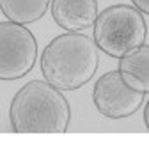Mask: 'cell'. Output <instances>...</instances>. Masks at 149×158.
<instances>
[{
  "instance_id": "6da1fadb",
  "label": "cell",
  "mask_w": 149,
  "mask_h": 158,
  "mask_svg": "<svg viewBox=\"0 0 149 158\" xmlns=\"http://www.w3.org/2000/svg\"><path fill=\"white\" fill-rule=\"evenodd\" d=\"M71 108L60 89L46 80H32L14 94L9 121L14 133H66Z\"/></svg>"
},
{
  "instance_id": "7a4b0ae2",
  "label": "cell",
  "mask_w": 149,
  "mask_h": 158,
  "mask_svg": "<svg viewBox=\"0 0 149 158\" xmlns=\"http://www.w3.org/2000/svg\"><path fill=\"white\" fill-rule=\"evenodd\" d=\"M94 37L68 32L52 39L41 53V71L46 82L60 91H77L94 77L99 64Z\"/></svg>"
},
{
  "instance_id": "3957f363",
  "label": "cell",
  "mask_w": 149,
  "mask_h": 158,
  "mask_svg": "<svg viewBox=\"0 0 149 158\" xmlns=\"http://www.w3.org/2000/svg\"><path fill=\"white\" fill-rule=\"evenodd\" d=\"M146 36L147 25L144 13L128 4H115L101 11L92 30L98 48L115 59L140 48L146 43Z\"/></svg>"
},
{
  "instance_id": "277c9868",
  "label": "cell",
  "mask_w": 149,
  "mask_h": 158,
  "mask_svg": "<svg viewBox=\"0 0 149 158\" xmlns=\"http://www.w3.org/2000/svg\"><path fill=\"white\" fill-rule=\"evenodd\" d=\"M37 41L21 23L0 22V80H18L35 64Z\"/></svg>"
},
{
  "instance_id": "5b68a950",
  "label": "cell",
  "mask_w": 149,
  "mask_h": 158,
  "mask_svg": "<svg viewBox=\"0 0 149 158\" xmlns=\"http://www.w3.org/2000/svg\"><path fill=\"white\" fill-rule=\"evenodd\" d=\"M92 103L98 112L110 119H122L135 114L144 103V93L128 85L119 69L99 77L92 89Z\"/></svg>"
},
{
  "instance_id": "8992f818",
  "label": "cell",
  "mask_w": 149,
  "mask_h": 158,
  "mask_svg": "<svg viewBox=\"0 0 149 158\" xmlns=\"http://www.w3.org/2000/svg\"><path fill=\"white\" fill-rule=\"evenodd\" d=\"M52 16L60 29L80 32L94 25L98 18V0H53Z\"/></svg>"
},
{
  "instance_id": "52a82bcc",
  "label": "cell",
  "mask_w": 149,
  "mask_h": 158,
  "mask_svg": "<svg viewBox=\"0 0 149 158\" xmlns=\"http://www.w3.org/2000/svg\"><path fill=\"white\" fill-rule=\"evenodd\" d=\"M119 73L128 85L139 91L149 93V44H142L140 48L126 53L119 59Z\"/></svg>"
},
{
  "instance_id": "ba28073f",
  "label": "cell",
  "mask_w": 149,
  "mask_h": 158,
  "mask_svg": "<svg viewBox=\"0 0 149 158\" xmlns=\"http://www.w3.org/2000/svg\"><path fill=\"white\" fill-rule=\"evenodd\" d=\"M50 0H0V11L7 20L28 25L41 20L48 11Z\"/></svg>"
},
{
  "instance_id": "9c48e42d",
  "label": "cell",
  "mask_w": 149,
  "mask_h": 158,
  "mask_svg": "<svg viewBox=\"0 0 149 158\" xmlns=\"http://www.w3.org/2000/svg\"><path fill=\"white\" fill-rule=\"evenodd\" d=\"M131 2L137 9H140L144 15L149 16V0H131Z\"/></svg>"
},
{
  "instance_id": "30bf717a",
  "label": "cell",
  "mask_w": 149,
  "mask_h": 158,
  "mask_svg": "<svg viewBox=\"0 0 149 158\" xmlns=\"http://www.w3.org/2000/svg\"><path fill=\"white\" fill-rule=\"evenodd\" d=\"M144 123H146V126L149 130V100H147V105L144 107Z\"/></svg>"
}]
</instances>
